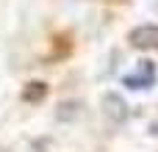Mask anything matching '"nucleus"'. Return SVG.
I'll return each instance as SVG.
<instances>
[{
    "label": "nucleus",
    "instance_id": "nucleus-6",
    "mask_svg": "<svg viewBox=\"0 0 158 152\" xmlns=\"http://www.w3.org/2000/svg\"><path fill=\"white\" fill-rule=\"evenodd\" d=\"M108 3H122V0H108Z\"/></svg>",
    "mask_w": 158,
    "mask_h": 152
},
{
    "label": "nucleus",
    "instance_id": "nucleus-2",
    "mask_svg": "<svg viewBox=\"0 0 158 152\" xmlns=\"http://www.w3.org/2000/svg\"><path fill=\"white\" fill-rule=\"evenodd\" d=\"M128 42L136 50H158V25H139L128 33Z\"/></svg>",
    "mask_w": 158,
    "mask_h": 152
},
{
    "label": "nucleus",
    "instance_id": "nucleus-5",
    "mask_svg": "<svg viewBox=\"0 0 158 152\" xmlns=\"http://www.w3.org/2000/svg\"><path fill=\"white\" fill-rule=\"evenodd\" d=\"M22 97H25L28 102H39V100H44V97H47V83H42V80L28 83L25 91H22Z\"/></svg>",
    "mask_w": 158,
    "mask_h": 152
},
{
    "label": "nucleus",
    "instance_id": "nucleus-3",
    "mask_svg": "<svg viewBox=\"0 0 158 152\" xmlns=\"http://www.w3.org/2000/svg\"><path fill=\"white\" fill-rule=\"evenodd\" d=\"M100 108H103V114H106L111 122H117V125L128 119V102H125L119 94H114V91H106V94H103Z\"/></svg>",
    "mask_w": 158,
    "mask_h": 152
},
{
    "label": "nucleus",
    "instance_id": "nucleus-1",
    "mask_svg": "<svg viewBox=\"0 0 158 152\" xmlns=\"http://www.w3.org/2000/svg\"><path fill=\"white\" fill-rule=\"evenodd\" d=\"M122 83H125L128 89H136V91H142V89H153V86H156V66H153L150 61H142L136 72L122 75Z\"/></svg>",
    "mask_w": 158,
    "mask_h": 152
},
{
    "label": "nucleus",
    "instance_id": "nucleus-4",
    "mask_svg": "<svg viewBox=\"0 0 158 152\" xmlns=\"http://www.w3.org/2000/svg\"><path fill=\"white\" fill-rule=\"evenodd\" d=\"M81 102L78 100H67V102H61L58 108H56V119L58 122H75L78 116H81Z\"/></svg>",
    "mask_w": 158,
    "mask_h": 152
}]
</instances>
